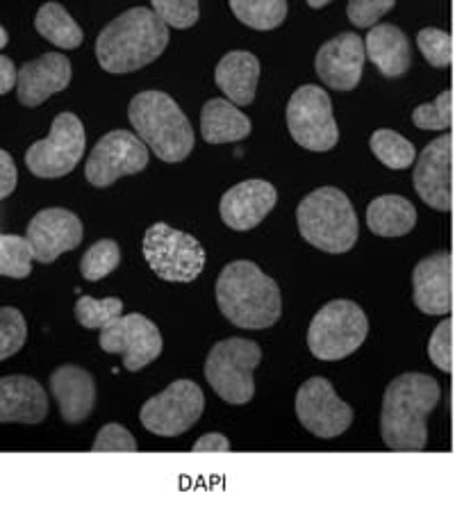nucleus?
Here are the masks:
<instances>
[{"mask_svg":"<svg viewBox=\"0 0 455 512\" xmlns=\"http://www.w3.org/2000/svg\"><path fill=\"white\" fill-rule=\"evenodd\" d=\"M440 383L426 374L396 376L387 385L380 410V435L392 451H424L428 444L426 417L440 403Z\"/></svg>","mask_w":455,"mask_h":512,"instance_id":"obj_1","label":"nucleus"},{"mask_svg":"<svg viewBox=\"0 0 455 512\" xmlns=\"http://www.w3.org/2000/svg\"><path fill=\"white\" fill-rule=\"evenodd\" d=\"M169 46V28L153 7H132L107 23L96 37V57L112 76H126L155 62Z\"/></svg>","mask_w":455,"mask_h":512,"instance_id":"obj_2","label":"nucleus"},{"mask_svg":"<svg viewBox=\"0 0 455 512\" xmlns=\"http://www.w3.org/2000/svg\"><path fill=\"white\" fill-rule=\"evenodd\" d=\"M214 294L221 315L246 330L269 328L283 312V296L276 280L248 260L226 264L217 278Z\"/></svg>","mask_w":455,"mask_h":512,"instance_id":"obj_3","label":"nucleus"},{"mask_svg":"<svg viewBox=\"0 0 455 512\" xmlns=\"http://www.w3.org/2000/svg\"><path fill=\"white\" fill-rule=\"evenodd\" d=\"M128 119L137 137L162 162L176 164L189 158L194 148L192 123L180 105L164 92H142L130 101Z\"/></svg>","mask_w":455,"mask_h":512,"instance_id":"obj_4","label":"nucleus"},{"mask_svg":"<svg viewBox=\"0 0 455 512\" xmlns=\"http://www.w3.org/2000/svg\"><path fill=\"white\" fill-rule=\"evenodd\" d=\"M301 237L324 253H346L358 242V214L342 189L319 187L296 208Z\"/></svg>","mask_w":455,"mask_h":512,"instance_id":"obj_5","label":"nucleus"},{"mask_svg":"<svg viewBox=\"0 0 455 512\" xmlns=\"http://www.w3.org/2000/svg\"><path fill=\"white\" fill-rule=\"evenodd\" d=\"M260 360L262 349L253 340L228 337L210 349L205 360V378L230 406H246L255 394L253 371Z\"/></svg>","mask_w":455,"mask_h":512,"instance_id":"obj_6","label":"nucleus"},{"mask_svg":"<svg viewBox=\"0 0 455 512\" xmlns=\"http://www.w3.org/2000/svg\"><path fill=\"white\" fill-rule=\"evenodd\" d=\"M369 319L358 303L337 299L326 303L308 328V349L317 360H342L367 340Z\"/></svg>","mask_w":455,"mask_h":512,"instance_id":"obj_7","label":"nucleus"},{"mask_svg":"<svg viewBox=\"0 0 455 512\" xmlns=\"http://www.w3.org/2000/svg\"><path fill=\"white\" fill-rule=\"evenodd\" d=\"M142 253L155 276L167 283H192L205 269V249L198 239L169 224L146 230Z\"/></svg>","mask_w":455,"mask_h":512,"instance_id":"obj_8","label":"nucleus"},{"mask_svg":"<svg viewBox=\"0 0 455 512\" xmlns=\"http://www.w3.org/2000/svg\"><path fill=\"white\" fill-rule=\"evenodd\" d=\"M287 128L296 144L314 153H326L339 142L333 103L317 85H303L289 98Z\"/></svg>","mask_w":455,"mask_h":512,"instance_id":"obj_9","label":"nucleus"},{"mask_svg":"<svg viewBox=\"0 0 455 512\" xmlns=\"http://www.w3.org/2000/svg\"><path fill=\"white\" fill-rule=\"evenodd\" d=\"M85 126L73 112H60L53 119L46 139L26 151V164L37 178H62L78 167L85 153Z\"/></svg>","mask_w":455,"mask_h":512,"instance_id":"obj_10","label":"nucleus"},{"mask_svg":"<svg viewBox=\"0 0 455 512\" xmlns=\"http://www.w3.org/2000/svg\"><path fill=\"white\" fill-rule=\"evenodd\" d=\"M205 396L203 390L194 381H173L167 390L148 399L139 410L148 433L160 437H178L187 433L203 415Z\"/></svg>","mask_w":455,"mask_h":512,"instance_id":"obj_11","label":"nucleus"},{"mask_svg":"<svg viewBox=\"0 0 455 512\" xmlns=\"http://www.w3.org/2000/svg\"><path fill=\"white\" fill-rule=\"evenodd\" d=\"M148 167V146L135 132L110 130L91 148L85 176L94 187H110L123 176H132Z\"/></svg>","mask_w":455,"mask_h":512,"instance_id":"obj_12","label":"nucleus"},{"mask_svg":"<svg viewBox=\"0 0 455 512\" xmlns=\"http://www.w3.org/2000/svg\"><path fill=\"white\" fill-rule=\"evenodd\" d=\"M412 183L421 201L437 212L455 205V142L453 135H440L430 142L415 164Z\"/></svg>","mask_w":455,"mask_h":512,"instance_id":"obj_13","label":"nucleus"},{"mask_svg":"<svg viewBox=\"0 0 455 512\" xmlns=\"http://www.w3.org/2000/svg\"><path fill=\"white\" fill-rule=\"evenodd\" d=\"M296 417L312 435L321 440H333L349 431L353 424V408L339 399L328 378L314 376L296 392Z\"/></svg>","mask_w":455,"mask_h":512,"instance_id":"obj_14","label":"nucleus"},{"mask_svg":"<svg viewBox=\"0 0 455 512\" xmlns=\"http://www.w3.org/2000/svg\"><path fill=\"white\" fill-rule=\"evenodd\" d=\"M98 346L105 353H114L123 358V367L128 371H142L160 358L162 353V335L151 319L144 315H126L119 317L114 324L101 330Z\"/></svg>","mask_w":455,"mask_h":512,"instance_id":"obj_15","label":"nucleus"},{"mask_svg":"<svg viewBox=\"0 0 455 512\" xmlns=\"http://www.w3.org/2000/svg\"><path fill=\"white\" fill-rule=\"evenodd\" d=\"M367 48L355 32H339L328 39L314 57V69L326 87L335 92H351L360 85Z\"/></svg>","mask_w":455,"mask_h":512,"instance_id":"obj_16","label":"nucleus"},{"mask_svg":"<svg viewBox=\"0 0 455 512\" xmlns=\"http://www.w3.org/2000/svg\"><path fill=\"white\" fill-rule=\"evenodd\" d=\"M85 235L82 221L71 210L46 208L30 219L26 237L35 251V260L51 264L62 253L78 249Z\"/></svg>","mask_w":455,"mask_h":512,"instance_id":"obj_17","label":"nucleus"},{"mask_svg":"<svg viewBox=\"0 0 455 512\" xmlns=\"http://www.w3.org/2000/svg\"><path fill=\"white\" fill-rule=\"evenodd\" d=\"M453 274V255L446 251L417 262L412 271V299L424 315H449L453 308Z\"/></svg>","mask_w":455,"mask_h":512,"instance_id":"obj_18","label":"nucleus"},{"mask_svg":"<svg viewBox=\"0 0 455 512\" xmlns=\"http://www.w3.org/2000/svg\"><path fill=\"white\" fill-rule=\"evenodd\" d=\"M278 203V192L276 187L267 180H244L235 187H230L226 194L221 196L219 203V212L223 224L233 230H251L255 226H260L264 217L276 208Z\"/></svg>","mask_w":455,"mask_h":512,"instance_id":"obj_19","label":"nucleus"},{"mask_svg":"<svg viewBox=\"0 0 455 512\" xmlns=\"http://www.w3.org/2000/svg\"><path fill=\"white\" fill-rule=\"evenodd\" d=\"M73 76L69 57L60 53H46L37 60L26 62L19 69V85L16 96L26 107H37L53 94L64 92Z\"/></svg>","mask_w":455,"mask_h":512,"instance_id":"obj_20","label":"nucleus"},{"mask_svg":"<svg viewBox=\"0 0 455 512\" xmlns=\"http://www.w3.org/2000/svg\"><path fill=\"white\" fill-rule=\"evenodd\" d=\"M48 385L66 424H80L91 415L96 403V383L87 369L78 365L57 367L48 378Z\"/></svg>","mask_w":455,"mask_h":512,"instance_id":"obj_21","label":"nucleus"},{"mask_svg":"<svg viewBox=\"0 0 455 512\" xmlns=\"http://www.w3.org/2000/svg\"><path fill=\"white\" fill-rule=\"evenodd\" d=\"M48 415V396L35 378L5 376L0 381V421L3 424H39Z\"/></svg>","mask_w":455,"mask_h":512,"instance_id":"obj_22","label":"nucleus"},{"mask_svg":"<svg viewBox=\"0 0 455 512\" xmlns=\"http://www.w3.org/2000/svg\"><path fill=\"white\" fill-rule=\"evenodd\" d=\"M260 60L248 51H230L219 60L214 69V80L230 103L251 105L260 80Z\"/></svg>","mask_w":455,"mask_h":512,"instance_id":"obj_23","label":"nucleus"},{"mask_svg":"<svg viewBox=\"0 0 455 512\" xmlns=\"http://www.w3.org/2000/svg\"><path fill=\"white\" fill-rule=\"evenodd\" d=\"M364 48H367V57L374 62L380 76L385 78H401L412 64L410 41L405 32L392 23H380V26L371 28Z\"/></svg>","mask_w":455,"mask_h":512,"instance_id":"obj_24","label":"nucleus"},{"mask_svg":"<svg viewBox=\"0 0 455 512\" xmlns=\"http://www.w3.org/2000/svg\"><path fill=\"white\" fill-rule=\"evenodd\" d=\"M201 135L208 144L242 142L251 135V119L226 98H210L201 110Z\"/></svg>","mask_w":455,"mask_h":512,"instance_id":"obj_25","label":"nucleus"},{"mask_svg":"<svg viewBox=\"0 0 455 512\" xmlns=\"http://www.w3.org/2000/svg\"><path fill=\"white\" fill-rule=\"evenodd\" d=\"M367 226L378 237H403L417 226V210L399 194L378 196L367 208Z\"/></svg>","mask_w":455,"mask_h":512,"instance_id":"obj_26","label":"nucleus"},{"mask_svg":"<svg viewBox=\"0 0 455 512\" xmlns=\"http://www.w3.org/2000/svg\"><path fill=\"white\" fill-rule=\"evenodd\" d=\"M35 28L41 37H46L51 44L64 48V51H73L85 39L82 28L73 21V16L60 3L41 5L35 16Z\"/></svg>","mask_w":455,"mask_h":512,"instance_id":"obj_27","label":"nucleus"},{"mask_svg":"<svg viewBox=\"0 0 455 512\" xmlns=\"http://www.w3.org/2000/svg\"><path fill=\"white\" fill-rule=\"evenodd\" d=\"M371 153L385 164L387 169L401 171L412 167V162L417 158L415 146H412L410 139H405L399 132H394L390 128H380L369 139Z\"/></svg>","mask_w":455,"mask_h":512,"instance_id":"obj_28","label":"nucleus"},{"mask_svg":"<svg viewBox=\"0 0 455 512\" xmlns=\"http://www.w3.org/2000/svg\"><path fill=\"white\" fill-rule=\"evenodd\" d=\"M230 10L253 30H273L287 19L285 0H233Z\"/></svg>","mask_w":455,"mask_h":512,"instance_id":"obj_29","label":"nucleus"},{"mask_svg":"<svg viewBox=\"0 0 455 512\" xmlns=\"http://www.w3.org/2000/svg\"><path fill=\"white\" fill-rule=\"evenodd\" d=\"M35 251L28 237L0 235V274L5 278H28Z\"/></svg>","mask_w":455,"mask_h":512,"instance_id":"obj_30","label":"nucleus"},{"mask_svg":"<svg viewBox=\"0 0 455 512\" xmlns=\"http://www.w3.org/2000/svg\"><path fill=\"white\" fill-rule=\"evenodd\" d=\"M121 262V249L114 239H98L96 244H91L80 260L82 278L89 283H96L105 276H110Z\"/></svg>","mask_w":455,"mask_h":512,"instance_id":"obj_31","label":"nucleus"},{"mask_svg":"<svg viewBox=\"0 0 455 512\" xmlns=\"http://www.w3.org/2000/svg\"><path fill=\"white\" fill-rule=\"evenodd\" d=\"M123 312V301L117 296L110 299H91V296H80L76 303V319L82 328L89 330H105L114 324Z\"/></svg>","mask_w":455,"mask_h":512,"instance_id":"obj_32","label":"nucleus"},{"mask_svg":"<svg viewBox=\"0 0 455 512\" xmlns=\"http://www.w3.org/2000/svg\"><path fill=\"white\" fill-rule=\"evenodd\" d=\"M455 119V92L444 89L433 103H424L412 112V123L421 130H449Z\"/></svg>","mask_w":455,"mask_h":512,"instance_id":"obj_33","label":"nucleus"},{"mask_svg":"<svg viewBox=\"0 0 455 512\" xmlns=\"http://www.w3.org/2000/svg\"><path fill=\"white\" fill-rule=\"evenodd\" d=\"M417 46L426 62L435 69H446L455 64V39L440 28H424L417 35Z\"/></svg>","mask_w":455,"mask_h":512,"instance_id":"obj_34","label":"nucleus"},{"mask_svg":"<svg viewBox=\"0 0 455 512\" xmlns=\"http://www.w3.org/2000/svg\"><path fill=\"white\" fill-rule=\"evenodd\" d=\"M428 358L433 365L451 374L455 369V315L446 317L440 326L433 330L428 340Z\"/></svg>","mask_w":455,"mask_h":512,"instance_id":"obj_35","label":"nucleus"},{"mask_svg":"<svg viewBox=\"0 0 455 512\" xmlns=\"http://www.w3.org/2000/svg\"><path fill=\"white\" fill-rule=\"evenodd\" d=\"M28 340V324L26 317L16 308L5 305L0 310V360L12 358L14 353L23 349Z\"/></svg>","mask_w":455,"mask_h":512,"instance_id":"obj_36","label":"nucleus"},{"mask_svg":"<svg viewBox=\"0 0 455 512\" xmlns=\"http://www.w3.org/2000/svg\"><path fill=\"white\" fill-rule=\"evenodd\" d=\"M153 12L160 16L164 26L185 30L196 26L201 7L196 0H155Z\"/></svg>","mask_w":455,"mask_h":512,"instance_id":"obj_37","label":"nucleus"},{"mask_svg":"<svg viewBox=\"0 0 455 512\" xmlns=\"http://www.w3.org/2000/svg\"><path fill=\"white\" fill-rule=\"evenodd\" d=\"M91 449H94L96 453H135V451H139L137 440L132 437L128 428L121 424L103 426L101 431H98L96 442Z\"/></svg>","mask_w":455,"mask_h":512,"instance_id":"obj_38","label":"nucleus"},{"mask_svg":"<svg viewBox=\"0 0 455 512\" xmlns=\"http://www.w3.org/2000/svg\"><path fill=\"white\" fill-rule=\"evenodd\" d=\"M394 0H353L346 5V14L355 28H371L376 21L394 10Z\"/></svg>","mask_w":455,"mask_h":512,"instance_id":"obj_39","label":"nucleus"},{"mask_svg":"<svg viewBox=\"0 0 455 512\" xmlns=\"http://www.w3.org/2000/svg\"><path fill=\"white\" fill-rule=\"evenodd\" d=\"M16 180H19V173H16L12 155L7 151H0V198H7L14 192Z\"/></svg>","mask_w":455,"mask_h":512,"instance_id":"obj_40","label":"nucleus"},{"mask_svg":"<svg viewBox=\"0 0 455 512\" xmlns=\"http://www.w3.org/2000/svg\"><path fill=\"white\" fill-rule=\"evenodd\" d=\"M230 442L223 433H208L194 444V453H228Z\"/></svg>","mask_w":455,"mask_h":512,"instance_id":"obj_41","label":"nucleus"},{"mask_svg":"<svg viewBox=\"0 0 455 512\" xmlns=\"http://www.w3.org/2000/svg\"><path fill=\"white\" fill-rule=\"evenodd\" d=\"M16 85H19V71L10 57L3 55L0 57V94H10Z\"/></svg>","mask_w":455,"mask_h":512,"instance_id":"obj_42","label":"nucleus"},{"mask_svg":"<svg viewBox=\"0 0 455 512\" xmlns=\"http://www.w3.org/2000/svg\"><path fill=\"white\" fill-rule=\"evenodd\" d=\"M308 5H310V7H314V10H317V7H326V5H328V0H319V3H317V0H310Z\"/></svg>","mask_w":455,"mask_h":512,"instance_id":"obj_43","label":"nucleus"},{"mask_svg":"<svg viewBox=\"0 0 455 512\" xmlns=\"http://www.w3.org/2000/svg\"><path fill=\"white\" fill-rule=\"evenodd\" d=\"M0 46H7V30L0 28Z\"/></svg>","mask_w":455,"mask_h":512,"instance_id":"obj_44","label":"nucleus"},{"mask_svg":"<svg viewBox=\"0 0 455 512\" xmlns=\"http://www.w3.org/2000/svg\"><path fill=\"white\" fill-rule=\"evenodd\" d=\"M451 255H453V267H455V239H453V251H451Z\"/></svg>","mask_w":455,"mask_h":512,"instance_id":"obj_45","label":"nucleus"},{"mask_svg":"<svg viewBox=\"0 0 455 512\" xmlns=\"http://www.w3.org/2000/svg\"><path fill=\"white\" fill-rule=\"evenodd\" d=\"M453 92H455V64H453Z\"/></svg>","mask_w":455,"mask_h":512,"instance_id":"obj_46","label":"nucleus"},{"mask_svg":"<svg viewBox=\"0 0 455 512\" xmlns=\"http://www.w3.org/2000/svg\"><path fill=\"white\" fill-rule=\"evenodd\" d=\"M453 403H455V394H453Z\"/></svg>","mask_w":455,"mask_h":512,"instance_id":"obj_47","label":"nucleus"}]
</instances>
